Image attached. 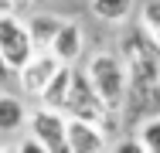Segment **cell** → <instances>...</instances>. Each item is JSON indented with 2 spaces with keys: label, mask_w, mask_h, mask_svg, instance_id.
I'll return each mask as SVG.
<instances>
[{
  "label": "cell",
  "mask_w": 160,
  "mask_h": 153,
  "mask_svg": "<svg viewBox=\"0 0 160 153\" xmlns=\"http://www.w3.org/2000/svg\"><path fill=\"white\" fill-rule=\"evenodd\" d=\"M119 55L126 61L129 72V95L136 99H150L160 92V44L147 34L143 27H136L133 34L123 37Z\"/></svg>",
  "instance_id": "6da1fadb"
},
{
  "label": "cell",
  "mask_w": 160,
  "mask_h": 153,
  "mask_svg": "<svg viewBox=\"0 0 160 153\" xmlns=\"http://www.w3.org/2000/svg\"><path fill=\"white\" fill-rule=\"evenodd\" d=\"M85 72H89L96 92L102 95V102H106L112 112H119V109L126 106V99H129V72H126L123 55L99 51V55L89 58V68H85Z\"/></svg>",
  "instance_id": "7a4b0ae2"
},
{
  "label": "cell",
  "mask_w": 160,
  "mask_h": 153,
  "mask_svg": "<svg viewBox=\"0 0 160 153\" xmlns=\"http://www.w3.org/2000/svg\"><path fill=\"white\" fill-rule=\"evenodd\" d=\"M62 112L65 116H75V119H92V122H99L106 133L116 129L112 119L119 116V112H112V109L102 102V95L96 92L89 72H78V68H75V75H72V92H68V99H65Z\"/></svg>",
  "instance_id": "3957f363"
},
{
  "label": "cell",
  "mask_w": 160,
  "mask_h": 153,
  "mask_svg": "<svg viewBox=\"0 0 160 153\" xmlns=\"http://www.w3.org/2000/svg\"><path fill=\"white\" fill-rule=\"evenodd\" d=\"M34 48L38 44H34L28 24L17 14H0V51H3V58L10 61L14 72H21L34 58Z\"/></svg>",
  "instance_id": "277c9868"
},
{
  "label": "cell",
  "mask_w": 160,
  "mask_h": 153,
  "mask_svg": "<svg viewBox=\"0 0 160 153\" xmlns=\"http://www.w3.org/2000/svg\"><path fill=\"white\" fill-rule=\"evenodd\" d=\"M28 129H31V136H38L44 143V150H51V153L68 150V116L62 109H51V106L34 109L28 116Z\"/></svg>",
  "instance_id": "5b68a950"
},
{
  "label": "cell",
  "mask_w": 160,
  "mask_h": 153,
  "mask_svg": "<svg viewBox=\"0 0 160 153\" xmlns=\"http://www.w3.org/2000/svg\"><path fill=\"white\" fill-rule=\"evenodd\" d=\"M65 61H58V55L51 51V48H44L41 55H34L21 72H17V82H21V92H28V95H38L41 99V92H44V85L55 78V72L62 68Z\"/></svg>",
  "instance_id": "8992f818"
},
{
  "label": "cell",
  "mask_w": 160,
  "mask_h": 153,
  "mask_svg": "<svg viewBox=\"0 0 160 153\" xmlns=\"http://www.w3.org/2000/svg\"><path fill=\"white\" fill-rule=\"evenodd\" d=\"M106 146H109V133L99 122L68 116V150H75V153H102Z\"/></svg>",
  "instance_id": "52a82bcc"
},
{
  "label": "cell",
  "mask_w": 160,
  "mask_h": 153,
  "mask_svg": "<svg viewBox=\"0 0 160 153\" xmlns=\"http://www.w3.org/2000/svg\"><path fill=\"white\" fill-rule=\"evenodd\" d=\"M82 48H85L82 24H75V21H65L62 31H58V37L51 41V51L58 55V61H65V65H75V61H78V55H82Z\"/></svg>",
  "instance_id": "ba28073f"
},
{
  "label": "cell",
  "mask_w": 160,
  "mask_h": 153,
  "mask_svg": "<svg viewBox=\"0 0 160 153\" xmlns=\"http://www.w3.org/2000/svg\"><path fill=\"white\" fill-rule=\"evenodd\" d=\"M72 75H75V68L72 65H62L58 72H55V78L44 85L41 92V106H51V109H65V99H68V92H72Z\"/></svg>",
  "instance_id": "9c48e42d"
},
{
  "label": "cell",
  "mask_w": 160,
  "mask_h": 153,
  "mask_svg": "<svg viewBox=\"0 0 160 153\" xmlns=\"http://www.w3.org/2000/svg\"><path fill=\"white\" fill-rule=\"evenodd\" d=\"M28 109L17 95H3L0 92V133H17L21 126H28Z\"/></svg>",
  "instance_id": "30bf717a"
},
{
  "label": "cell",
  "mask_w": 160,
  "mask_h": 153,
  "mask_svg": "<svg viewBox=\"0 0 160 153\" xmlns=\"http://www.w3.org/2000/svg\"><path fill=\"white\" fill-rule=\"evenodd\" d=\"M62 17L58 14H34L31 21H28V31H31L34 44L38 48H51V41L58 37V31H62Z\"/></svg>",
  "instance_id": "8fae6325"
},
{
  "label": "cell",
  "mask_w": 160,
  "mask_h": 153,
  "mask_svg": "<svg viewBox=\"0 0 160 153\" xmlns=\"http://www.w3.org/2000/svg\"><path fill=\"white\" fill-rule=\"evenodd\" d=\"M89 7H92V14H96L99 21H106V24H123L129 14H133L136 0H92Z\"/></svg>",
  "instance_id": "7c38bea8"
},
{
  "label": "cell",
  "mask_w": 160,
  "mask_h": 153,
  "mask_svg": "<svg viewBox=\"0 0 160 153\" xmlns=\"http://www.w3.org/2000/svg\"><path fill=\"white\" fill-rule=\"evenodd\" d=\"M140 27H143V31H147V34H150V37L160 44V0H147V3H143Z\"/></svg>",
  "instance_id": "4fadbf2b"
},
{
  "label": "cell",
  "mask_w": 160,
  "mask_h": 153,
  "mask_svg": "<svg viewBox=\"0 0 160 153\" xmlns=\"http://www.w3.org/2000/svg\"><path fill=\"white\" fill-rule=\"evenodd\" d=\"M140 143H143V150L150 153H160V116H153V119H147L143 126H140Z\"/></svg>",
  "instance_id": "5bb4252c"
},
{
  "label": "cell",
  "mask_w": 160,
  "mask_h": 153,
  "mask_svg": "<svg viewBox=\"0 0 160 153\" xmlns=\"http://www.w3.org/2000/svg\"><path fill=\"white\" fill-rule=\"evenodd\" d=\"M31 3H38V0H0V14H24Z\"/></svg>",
  "instance_id": "9a60e30c"
},
{
  "label": "cell",
  "mask_w": 160,
  "mask_h": 153,
  "mask_svg": "<svg viewBox=\"0 0 160 153\" xmlns=\"http://www.w3.org/2000/svg\"><path fill=\"white\" fill-rule=\"evenodd\" d=\"M17 150H21V153H41V150H44V143H41L38 136H28V140H24Z\"/></svg>",
  "instance_id": "2e32d148"
},
{
  "label": "cell",
  "mask_w": 160,
  "mask_h": 153,
  "mask_svg": "<svg viewBox=\"0 0 160 153\" xmlns=\"http://www.w3.org/2000/svg\"><path fill=\"white\" fill-rule=\"evenodd\" d=\"M14 75H17V72H14V68H10V61L3 58V51H0V85H7V82H10V78H14Z\"/></svg>",
  "instance_id": "e0dca14e"
},
{
  "label": "cell",
  "mask_w": 160,
  "mask_h": 153,
  "mask_svg": "<svg viewBox=\"0 0 160 153\" xmlns=\"http://www.w3.org/2000/svg\"><path fill=\"white\" fill-rule=\"evenodd\" d=\"M116 150H119V153H140V150H143V143H140V136H136V140H123V143H116Z\"/></svg>",
  "instance_id": "ac0fdd59"
}]
</instances>
